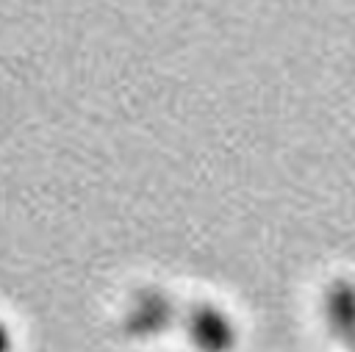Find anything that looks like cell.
I'll return each mask as SVG.
<instances>
[{"mask_svg":"<svg viewBox=\"0 0 355 352\" xmlns=\"http://www.w3.org/2000/svg\"><path fill=\"white\" fill-rule=\"evenodd\" d=\"M189 335L200 352H230L236 346V327L233 322L211 305H202L191 313Z\"/></svg>","mask_w":355,"mask_h":352,"instance_id":"obj_1","label":"cell"},{"mask_svg":"<svg viewBox=\"0 0 355 352\" xmlns=\"http://www.w3.org/2000/svg\"><path fill=\"white\" fill-rule=\"evenodd\" d=\"M327 319L336 335H349L355 333V288L349 283H338L327 294Z\"/></svg>","mask_w":355,"mask_h":352,"instance_id":"obj_2","label":"cell"},{"mask_svg":"<svg viewBox=\"0 0 355 352\" xmlns=\"http://www.w3.org/2000/svg\"><path fill=\"white\" fill-rule=\"evenodd\" d=\"M0 352H8V333L0 327Z\"/></svg>","mask_w":355,"mask_h":352,"instance_id":"obj_3","label":"cell"}]
</instances>
